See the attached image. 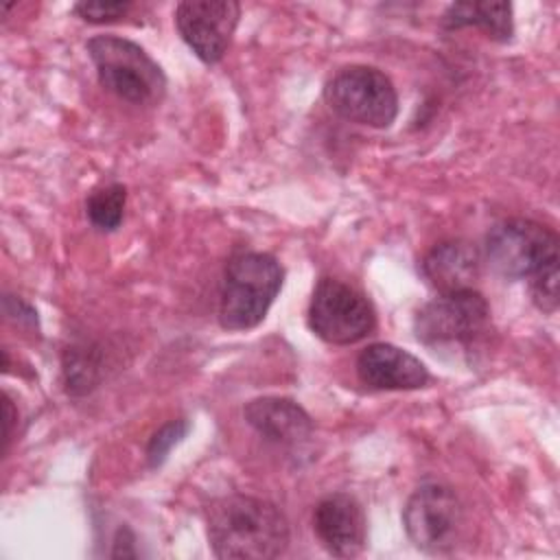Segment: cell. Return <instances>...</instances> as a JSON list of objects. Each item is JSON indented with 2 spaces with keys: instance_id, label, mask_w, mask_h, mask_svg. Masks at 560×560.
Instances as JSON below:
<instances>
[{
  "instance_id": "obj_1",
  "label": "cell",
  "mask_w": 560,
  "mask_h": 560,
  "mask_svg": "<svg viewBox=\"0 0 560 560\" xmlns=\"http://www.w3.org/2000/svg\"><path fill=\"white\" fill-rule=\"evenodd\" d=\"M208 540L217 558L269 560L284 553L289 523L278 505L247 494L210 503L206 512Z\"/></svg>"
},
{
  "instance_id": "obj_2",
  "label": "cell",
  "mask_w": 560,
  "mask_h": 560,
  "mask_svg": "<svg viewBox=\"0 0 560 560\" xmlns=\"http://www.w3.org/2000/svg\"><path fill=\"white\" fill-rule=\"evenodd\" d=\"M284 271L271 254L241 252L223 271L219 322L228 330L258 326L282 287Z\"/></svg>"
},
{
  "instance_id": "obj_3",
  "label": "cell",
  "mask_w": 560,
  "mask_h": 560,
  "mask_svg": "<svg viewBox=\"0 0 560 560\" xmlns=\"http://www.w3.org/2000/svg\"><path fill=\"white\" fill-rule=\"evenodd\" d=\"M85 50L96 68L98 83L133 105H153L166 92V77L149 52L118 35H96Z\"/></svg>"
},
{
  "instance_id": "obj_4",
  "label": "cell",
  "mask_w": 560,
  "mask_h": 560,
  "mask_svg": "<svg viewBox=\"0 0 560 560\" xmlns=\"http://www.w3.org/2000/svg\"><path fill=\"white\" fill-rule=\"evenodd\" d=\"M328 107L341 118L385 129L396 120L398 94L385 72L372 66L341 68L324 88Z\"/></svg>"
},
{
  "instance_id": "obj_5",
  "label": "cell",
  "mask_w": 560,
  "mask_h": 560,
  "mask_svg": "<svg viewBox=\"0 0 560 560\" xmlns=\"http://www.w3.org/2000/svg\"><path fill=\"white\" fill-rule=\"evenodd\" d=\"M486 260L505 278H532L558 262V236L529 219H505L486 236Z\"/></svg>"
},
{
  "instance_id": "obj_6",
  "label": "cell",
  "mask_w": 560,
  "mask_h": 560,
  "mask_svg": "<svg viewBox=\"0 0 560 560\" xmlns=\"http://www.w3.org/2000/svg\"><path fill=\"white\" fill-rule=\"evenodd\" d=\"M311 330L335 346L365 339L376 328L372 302L352 284L337 278H322L308 304Z\"/></svg>"
},
{
  "instance_id": "obj_7",
  "label": "cell",
  "mask_w": 560,
  "mask_h": 560,
  "mask_svg": "<svg viewBox=\"0 0 560 560\" xmlns=\"http://www.w3.org/2000/svg\"><path fill=\"white\" fill-rule=\"evenodd\" d=\"M490 326V306L477 289L446 291L427 302L413 317L418 341L427 346L470 343Z\"/></svg>"
},
{
  "instance_id": "obj_8",
  "label": "cell",
  "mask_w": 560,
  "mask_h": 560,
  "mask_svg": "<svg viewBox=\"0 0 560 560\" xmlns=\"http://www.w3.org/2000/svg\"><path fill=\"white\" fill-rule=\"evenodd\" d=\"M409 540L427 553L455 549L464 532V508L455 492L440 483L420 486L402 510Z\"/></svg>"
},
{
  "instance_id": "obj_9",
  "label": "cell",
  "mask_w": 560,
  "mask_h": 560,
  "mask_svg": "<svg viewBox=\"0 0 560 560\" xmlns=\"http://www.w3.org/2000/svg\"><path fill=\"white\" fill-rule=\"evenodd\" d=\"M238 18L241 4L234 0H184L175 9L182 39L203 63H217L225 55Z\"/></svg>"
},
{
  "instance_id": "obj_10",
  "label": "cell",
  "mask_w": 560,
  "mask_h": 560,
  "mask_svg": "<svg viewBox=\"0 0 560 560\" xmlns=\"http://www.w3.org/2000/svg\"><path fill=\"white\" fill-rule=\"evenodd\" d=\"M313 532L335 558H354L365 547V514L361 503L346 492L324 497L313 510Z\"/></svg>"
},
{
  "instance_id": "obj_11",
  "label": "cell",
  "mask_w": 560,
  "mask_h": 560,
  "mask_svg": "<svg viewBox=\"0 0 560 560\" xmlns=\"http://www.w3.org/2000/svg\"><path fill=\"white\" fill-rule=\"evenodd\" d=\"M357 376L372 389H418L429 383L420 359L394 343H370L357 359Z\"/></svg>"
},
{
  "instance_id": "obj_12",
  "label": "cell",
  "mask_w": 560,
  "mask_h": 560,
  "mask_svg": "<svg viewBox=\"0 0 560 560\" xmlns=\"http://www.w3.org/2000/svg\"><path fill=\"white\" fill-rule=\"evenodd\" d=\"M243 416L262 440L278 446H300L313 433L311 416L291 398H254L243 407Z\"/></svg>"
},
{
  "instance_id": "obj_13",
  "label": "cell",
  "mask_w": 560,
  "mask_h": 560,
  "mask_svg": "<svg viewBox=\"0 0 560 560\" xmlns=\"http://www.w3.org/2000/svg\"><path fill=\"white\" fill-rule=\"evenodd\" d=\"M479 271L481 254L466 241H444L422 258V273L440 293L475 289Z\"/></svg>"
},
{
  "instance_id": "obj_14",
  "label": "cell",
  "mask_w": 560,
  "mask_h": 560,
  "mask_svg": "<svg viewBox=\"0 0 560 560\" xmlns=\"http://www.w3.org/2000/svg\"><path fill=\"white\" fill-rule=\"evenodd\" d=\"M442 26L446 31L479 26L488 37L497 42H508L514 35L512 4L510 2H455L442 15Z\"/></svg>"
},
{
  "instance_id": "obj_15",
  "label": "cell",
  "mask_w": 560,
  "mask_h": 560,
  "mask_svg": "<svg viewBox=\"0 0 560 560\" xmlns=\"http://www.w3.org/2000/svg\"><path fill=\"white\" fill-rule=\"evenodd\" d=\"M127 203V188L122 184H107L90 192L85 199V214L96 230L112 232L120 225Z\"/></svg>"
},
{
  "instance_id": "obj_16",
  "label": "cell",
  "mask_w": 560,
  "mask_h": 560,
  "mask_svg": "<svg viewBox=\"0 0 560 560\" xmlns=\"http://www.w3.org/2000/svg\"><path fill=\"white\" fill-rule=\"evenodd\" d=\"M63 376L70 394L90 392L101 376V361L96 352L88 348H68L63 357Z\"/></svg>"
},
{
  "instance_id": "obj_17",
  "label": "cell",
  "mask_w": 560,
  "mask_h": 560,
  "mask_svg": "<svg viewBox=\"0 0 560 560\" xmlns=\"http://www.w3.org/2000/svg\"><path fill=\"white\" fill-rule=\"evenodd\" d=\"M186 433H188V420L186 418L171 420L162 429H158L151 435L149 446H147V462H149V466L158 468L166 459L171 448L184 440Z\"/></svg>"
},
{
  "instance_id": "obj_18",
  "label": "cell",
  "mask_w": 560,
  "mask_h": 560,
  "mask_svg": "<svg viewBox=\"0 0 560 560\" xmlns=\"http://www.w3.org/2000/svg\"><path fill=\"white\" fill-rule=\"evenodd\" d=\"M529 293L540 311L553 313L558 308V262L529 278Z\"/></svg>"
},
{
  "instance_id": "obj_19",
  "label": "cell",
  "mask_w": 560,
  "mask_h": 560,
  "mask_svg": "<svg viewBox=\"0 0 560 560\" xmlns=\"http://www.w3.org/2000/svg\"><path fill=\"white\" fill-rule=\"evenodd\" d=\"M131 9V2H122V0H118V2H105V0H85V2H77L74 7H72V11L81 18V20H85V22H90V24H103V22H114V20H118V18H122L127 11Z\"/></svg>"
},
{
  "instance_id": "obj_20",
  "label": "cell",
  "mask_w": 560,
  "mask_h": 560,
  "mask_svg": "<svg viewBox=\"0 0 560 560\" xmlns=\"http://www.w3.org/2000/svg\"><path fill=\"white\" fill-rule=\"evenodd\" d=\"M4 313L7 315H13L15 319L20 322H28V324H37V317H35V311L22 302L20 298H13V295H4Z\"/></svg>"
},
{
  "instance_id": "obj_21",
  "label": "cell",
  "mask_w": 560,
  "mask_h": 560,
  "mask_svg": "<svg viewBox=\"0 0 560 560\" xmlns=\"http://www.w3.org/2000/svg\"><path fill=\"white\" fill-rule=\"evenodd\" d=\"M138 551L133 549V536L127 527L116 532L114 538V549H112V558H136Z\"/></svg>"
},
{
  "instance_id": "obj_22",
  "label": "cell",
  "mask_w": 560,
  "mask_h": 560,
  "mask_svg": "<svg viewBox=\"0 0 560 560\" xmlns=\"http://www.w3.org/2000/svg\"><path fill=\"white\" fill-rule=\"evenodd\" d=\"M2 407H4V448H7V444L11 440V424H13V405H11L9 396H4Z\"/></svg>"
}]
</instances>
